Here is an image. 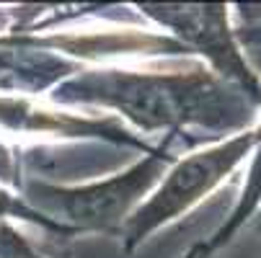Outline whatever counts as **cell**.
I'll use <instances>...</instances> for the list:
<instances>
[{
    "instance_id": "obj_1",
    "label": "cell",
    "mask_w": 261,
    "mask_h": 258,
    "mask_svg": "<svg viewBox=\"0 0 261 258\" xmlns=\"http://www.w3.org/2000/svg\"><path fill=\"white\" fill-rule=\"evenodd\" d=\"M55 106H93L114 111L135 134L202 127L212 134L246 132L258 122L261 106L241 88L220 80L194 57L147 60L142 67L96 65L52 88Z\"/></svg>"
},
{
    "instance_id": "obj_2",
    "label": "cell",
    "mask_w": 261,
    "mask_h": 258,
    "mask_svg": "<svg viewBox=\"0 0 261 258\" xmlns=\"http://www.w3.org/2000/svg\"><path fill=\"white\" fill-rule=\"evenodd\" d=\"M176 134H166L161 145L140 155L127 168L88 183H49L31 178L26 186V202L52 222L72 230L75 235L106 233L119 235L127 217L142 204L166 168L176 160L171 153Z\"/></svg>"
},
{
    "instance_id": "obj_3",
    "label": "cell",
    "mask_w": 261,
    "mask_h": 258,
    "mask_svg": "<svg viewBox=\"0 0 261 258\" xmlns=\"http://www.w3.org/2000/svg\"><path fill=\"white\" fill-rule=\"evenodd\" d=\"M258 142V127L253 124L246 132L217 139L202 150L176 158L158 186L142 199V204L127 217L119 233L124 253L140 248L153 233L176 222L178 217L192 212L199 202H204L215 189H220L251 155Z\"/></svg>"
},
{
    "instance_id": "obj_4",
    "label": "cell",
    "mask_w": 261,
    "mask_h": 258,
    "mask_svg": "<svg viewBox=\"0 0 261 258\" xmlns=\"http://www.w3.org/2000/svg\"><path fill=\"white\" fill-rule=\"evenodd\" d=\"M145 18L166 28L189 57L207 65L220 80L241 88L261 106V78L248 67L230 26V6L225 3H137Z\"/></svg>"
},
{
    "instance_id": "obj_5",
    "label": "cell",
    "mask_w": 261,
    "mask_h": 258,
    "mask_svg": "<svg viewBox=\"0 0 261 258\" xmlns=\"http://www.w3.org/2000/svg\"><path fill=\"white\" fill-rule=\"evenodd\" d=\"M0 129L52 139H101L140 153L155 147L111 114H75L55 103H39L34 96L0 93Z\"/></svg>"
},
{
    "instance_id": "obj_6",
    "label": "cell",
    "mask_w": 261,
    "mask_h": 258,
    "mask_svg": "<svg viewBox=\"0 0 261 258\" xmlns=\"http://www.w3.org/2000/svg\"><path fill=\"white\" fill-rule=\"evenodd\" d=\"M230 26L238 49L251 67L253 57L261 54V6H236V13L230 11Z\"/></svg>"
},
{
    "instance_id": "obj_7",
    "label": "cell",
    "mask_w": 261,
    "mask_h": 258,
    "mask_svg": "<svg viewBox=\"0 0 261 258\" xmlns=\"http://www.w3.org/2000/svg\"><path fill=\"white\" fill-rule=\"evenodd\" d=\"M6 219H21V222H29V225H36L42 227L52 235H60V238H75V233L52 222L47 219L42 212H36L23 196L8 191V189H0V222H6Z\"/></svg>"
},
{
    "instance_id": "obj_8",
    "label": "cell",
    "mask_w": 261,
    "mask_h": 258,
    "mask_svg": "<svg viewBox=\"0 0 261 258\" xmlns=\"http://www.w3.org/2000/svg\"><path fill=\"white\" fill-rule=\"evenodd\" d=\"M0 258H44L8 222H0Z\"/></svg>"
},
{
    "instance_id": "obj_9",
    "label": "cell",
    "mask_w": 261,
    "mask_h": 258,
    "mask_svg": "<svg viewBox=\"0 0 261 258\" xmlns=\"http://www.w3.org/2000/svg\"><path fill=\"white\" fill-rule=\"evenodd\" d=\"M18 173H21V165H18L16 150L0 142V181L11 183V186H21V176Z\"/></svg>"
},
{
    "instance_id": "obj_10",
    "label": "cell",
    "mask_w": 261,
    "mask_h": 258,
    "mask_svg": "<svg viewBox=\"0 0 261 258\" xmlns=\"http://www.w3.org/2000/svg\"><path fill=\"white\" fill-rule=\"evenodd\" d=\"M184 258H202V253H199V245H194V248H192L189 253H186Z\"/></svg>"
}]
</instances>
